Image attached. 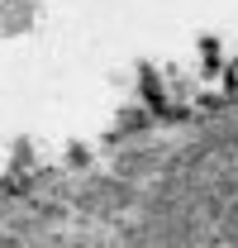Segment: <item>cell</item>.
<instances>
[{
    "label": "cell",
    "instance_id": "1",
    "mask_svg": "<svg viewBox=\"0 0 238 248\" xmlns=\"http://www.w3.org/2000/svg\"><path fill=\"white\" fill-rule=\"evenodd\" d=\"M33 24V5L29 0H5L0 5V33H24Z\"/></svg>",
    "mask_w": 238,
    "mask_h": 248
}]
</instances>
